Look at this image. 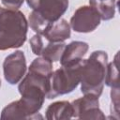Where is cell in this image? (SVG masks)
Segmentation results:
<instances>
[{"label":"cell","instance_id":"cell-15","mask_svg":"<svg viewBox=\"0 0 120 120\" xmlns=\"http://www.w3.org/2000/svg\"><path fill=\"white\" fill-rule=\"evenodd\" d=\"M30 47L32 50V52L36 55H40L41 52L43 50L44 47V43H43V39H42V36L39 34H36L34 35L31 38H30Z\"/></svg>","mask_w":120,"mask_h":120},{"label":"cell","instance_id":"cell-2","mask_svg":"<svg viewBox=\"0 0 120 120\" xmlns=\"http://www.w3.org/2000/svg\"><path fill=\"white\" fill-rule=\"evenodd\" d=\"M27 31L28 22L22 11L0 8V51L22 47Z\"/></svg>","mask_w":120,"mask_h":120},{"label":"cell","instance_id":"cell-8","mask_svg":"<svg viewBox=\"0 0 120 120\" xmlns=\"http://www.w3.org/2000/svg\"><path fill=\"white\" fill-rule=\"evenodd\" d=\"M89 45L85 41L75 40L66 45L60 58L61 66H68L81 61L88 52Z\"/></svg>","mask_w":120,"mask_h":120},{"label":"cell","instance_id":"cell-1","mask_svg":"<svg viewBox=\"0 0 120 120\" xmlns=\"http://www.w3.org/2000/svg\"><path fill=\"white\" fill-rule=\"evenodd\" d=\"M108 54L104 51L93 52L80 66V83L82 94H92L100 97L104 88Z\"/></svg>","mask_w":120,"mask_h":120},{"label":"cell","instance_id":"cell-16","mask_svg":"<svg viewBox=\"0 0 120 120\" xmlns=\"http://www.w3.org/2000/svg\"><path fill=\"white\" fill-rule=\"evenodd\" d=\"M111 112L115 113L116 118H119V87L112 88L111 90Z\"/></svg>","mask_w":120,"mask_h":120},{"label":"cell","instance_id":"cell-13","mask_svg":"<svg viewBox=\"0 0 120 120\" xmlns=\"http://www.w3.org/2000/svg\"><path fill=\"white\" fill-rule=\"evenodd\" d=\"M111 88L119 87V75H118V52L115 54L113 60L107 64L105 82Z\"/></svg>","mask_w":120,"mask_h":120},{"label":"cell","instance_id":"cell-6","mask_svg":"<svg viewBox=\"0 0 120 120\" xmlns=\"http://www.w3.org/2000/svg\"><path fill=\"white\" fill-rule=\"evenodd\" d=\"M73 117L79 119H106L105 114L99 109L98 97L92 94H83V97L71 102Z\"/></svg>","mask_w":120,"mask_h":120},{"label":"cell","instance_id":"cell-11","mask_svg":"<svg viewBox=\"0 0 120 120\" xmlns=\"http://www.w3.org/2000/svg\"><path fill=\"white\" fill-rule=\"evenodd\" d=\"M89 4L102 21L112 20L115 15L116 0H89Z\"/></svg>","mask_w":120,"mask_h":120},{"label":"cell","instance_id":"cell-12","mask_svg":"<svg viewBox=\"0 0 120 120\" xmlns=\"http://www.w3.org/2000/svg\"><path fill=\"white\" fill-rule=\"evenodd\" d=\"M66 45L67 44L64 41L63 42H48V44L43 47V50L40 55L50 60L52 63L57 62L60 60Z\"/></svg>","mask_w":120,"mask_h":120},{"label":"cell","instance_id":"cell-18","mask_svg":"<svg viewBox=\"0 0 120 120\" xmlns=\"http://www.w3.org/2000/svg\"><path fill=\"white\" fill-rule=\"evenodd\" d=\"M0 86H1V80H0Z\"/></svg>","mask_w":120,"mask_h":120},{"label":"cell","instance_id":"cell-17","mask_svg":"<svg viewBox=\"0 0 120 120\" xmlns=\"http://www.w3.org/2000/svg\"><path fill=\"white\" fill-rule=\"evenodd\" d=\"M1 2L7 8L19 9L22 6L24 0H1Z\"/></svg>","mask_w":120,"mask_h":120},{"label":"cell","instance_id":"cell-10","mask_svg":"<svg viewBox=\"0 0 120 120\" xmlns=\"http://www.w3.org/2000/svg\"><path fill=\"white\" fill-rule=\"evenodd\" d=\"M73 117V108L70 102L62 100L50 104L45 112L47 120H64Z\"/></svg>","mask_w":120,"mask_h":120},{"label":"cell","instance_id":"cell-4","mask_svg":"<svg viewBox=\"0 0 120 120\" xmlns=\"http://www.w3.org/2000/svg\"><path fill=\"white\" fill-rule=\"evenodd\" d=\"M32 10L39 14L48 22L59 20L68 8V0H25Z\"/></svg>","mask_w":120,"mask_h":120},{"label":"cell","instance_id":"cell-7","mask_svg":"<svg viewBox=\"0 0 120 120\" xmlns=\"http://www.w3.org/2000/svg\"><path fill=\"white\" fill-rule=\"evenodd\" d=\"M26 59L22 51H15L8 54L3 62L5 80L11 85L21 82L26 72Z\"/></svg>","mask_w":120,"mask_h":120},{"label":"cell","instance_id":"cell-14","mask_svg":"<svg viewBox=\"0 0 120 120\" xmlns=\"http://www.w3.org/2000/svg\"><path fill=\"white\" fill-rule=\"evenodd\" d=\"M51 22H48L45 21L39 14H38L36 11L32 10V12L29 14L28 18V26L36 33L39 35H43L46 29L50 26Z\"/></svg>","mask_w":120,"mask_h":120},{"label":"cell","instance_id":"cell-5","mask_svg":"<svg viewBox=\"0 0 120 120\" xmlns=\"http://www.w3.org/2000/svg\"><path fill=\"white\" fill-rule=\"evenodd\" d=\"M100 17L91 6H82L70 18L69 25L77 33H90L100 24Z\"/></svg>","mask_w":120,"mask_h":120},{"label":"cell","instance_id":"cell-3","mask_svg":"<svg viewBox=\"0 0 120 120\" xmlns=\"http://www.w3.org/2000/svg\"><path fill=\"white\" fill-rule=\"evenodd\" d=\"M82 60L72 65L61 66V68L52 71L50 80V90L46 98L52 99L59 96L69 94L77 88L80 83V66Z\"/></svg>","mask_w":120,"mask_h":120},{"label":"cell","instance_id":"cell-9","mask_svg":"<svg viewBox=\"0 0 120 120\" xmlns=\"http://www.w3.org/2000/svg\"><path fill=\"white\" fill-rule=\"evenodd\" d=\"M71 36V27L67 20L60 18L46 29L42 37L48 42H63Z\"/></svg>","mask_w":120,"mask_h":120}]
</instances>
